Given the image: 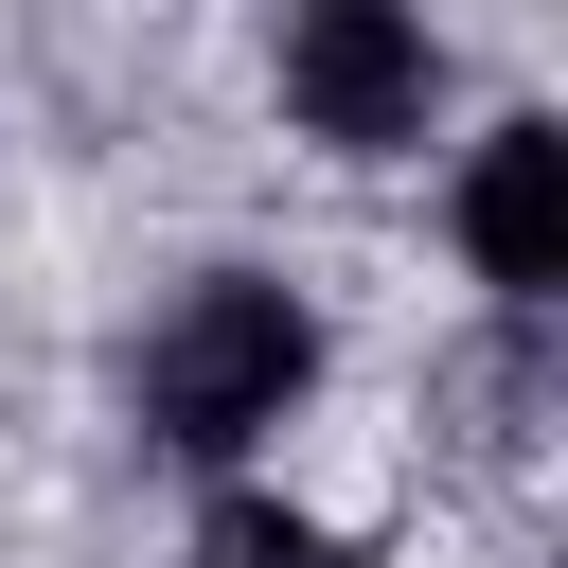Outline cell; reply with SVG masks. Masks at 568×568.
Wrapping results in <instances>:
<instances>
[{"label": "cell", "instance_id": "3", "mask_svg": "<svg viewBox=\"0 0 568 568\" xmlns=\"http://www.w3.org/2000/svg\"><path fill=\"white\" fill-rule=\"evenodd\" d=\"M444 231H462V266H479V302H497V320H550V302H568V124H550V106H515V124L462 160Z\"/></svg>", "mask_w": 568, "mask_h": 568}, {"label": "cell", "instance_id": "1", "mask_svg": "<svg viewBox=\"0 0 568 568\" xmlns=\"http://www.w3.org/2000/svg\"><path fill=\"white\" fill-rule=\"evenodd\" d=\"M320 302L284 284V266H195L160 320H142V355H124V408H142V444L160 462H266L302 408H320Z\"/></svg>", "mask_w": 568, "mask_h": 568}, {"label": "cell", "instance_id": "4", "mask_svg": "<svg viewBox=\"0 0 568 568\" xmlns=\"http://www.w3.org/2000/svg\"><path fill=\"white\" fill-rule=\"evenodd\" d=\"M195 568H355V550H337L302 497H231V515L195 532Z\"/></svg>", "mask_w": 568, "mask_h": 568}, {"label": "cell", "instance_id": "2", "mask_svg": "<svg viewBox=\"0 0 568 568\" xmlns=\"http://www.w3.org/2000/svg\"><path fill=\"white\" fill-rule=\"evenodd\" d=\"M266 89H284V124L320 160H408L444 124V36L408 0H302L284 53H266Z\"/></svg>", "mask_w": 568, "mask_h": 568}]
</instances>
